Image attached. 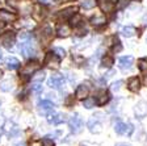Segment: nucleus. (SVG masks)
Returning <instances> with one entry per match:
<instances>
[{
	"mask_svg": "<svg viewBox=\"0 0 147 146\" xmlns=\"http://www.w3.org/2000/svg\"><path fill=\"white\" fill-rule=\"evenodd\" d=\"M114 65V59L112 55H104L102 57V61H101V67H105V69H112V66Z\"/></svg>",
	"mask_w": 147,
	"mask_h": 146,
	"instance_id": "5701e85b",
	"label": "nucleus"
},
{
	"mask_svg": "<svg viewBox=\"0 0 147 146\" xmlns=\"http://www.w3.org/2000/svg\"><path fill=\"white\" fill-rule=\"evenodd\" d=\"M87 126H88L89 132L93 134H98V133H101V130H102V124H101V121L97 120L96 117H93V116H92V119L88 120Z\"/></svg>",
	"mask_w": 147,
	"mask_h": 146,
	"instance_id": "423d86ee",
	"label": "nucleus"
},
{
	"mask_svg": "<svg viewBox=\"0 0 147 146\" xmlns=\"http://www.w3.org/2000/svg\"><path fill=\"white\" fill-rule=\"evenodd\" d=\"M76 11H78L76 7H68V8L63 9V11H61V12L58 13V17L63 18V20H66V18H71L75 13H76Z\"/></svg>",
	"mask_w": 147,
	"mask_h": 146,
	"instance_id": "ddd939ff",
	"label": "nucleus"
},
{
	"mask_svg": "<svg viewBox=\"0 0 147 146\" xmlns=\"http://www.w3.org/2000/svg\"><path fill=\"white\" fill-rule=\"evenodd\" d=\"M114 43H116V45L113 46V52H114V53L121 52V50H122V45H121V42H119V41L116 38V42H114Z\"/></svg>",
	"mask_w": 147,
	"mask_h": 146,
	"instance_id": "4c0bfd02",
	"label": "nucleus"
},
{
	"mask_svg": "<svg viewBox=\"0 0 147 146\" xmlns=\"http://www.w3.org/2000/svg\"><path fill=\"white\" fill-rule=\"evenodd\" d=\"M54 53L58 55L61 59L66 57V50H64V49H62V48H54Z\"/></svg>",
	"mask_w": 147,
	"mask_h": 146,
	"instance_id": "72a5a7b5",
	"label": "nucleus"
},
{
	"mask_svg": "<svg viewBox=\"0 0 147 146\" xmlns=\"http://www.w3.org/2000/svg\"><path fill=\"white\" fill-rule=\"evenodd\" d=\"M37 69H38V63L33 62V63H28L21 73H22V75H32V74H34L37 71Z\"/></svg>",
	"mask_w": 147,
	"mask_h": 146,
	"instance_id": "f3484780",
	"label": "nucleus"
},
{
	"mask_svg": "<svg viewBox=\"0 0 147 146\" xmlns=\"http://www.w3.org/2000/svg\"><path fill=\"white\" fill-rule=\"evenodd\" d=\"M93 117H96V119H97V120H100V121H102V120H104V115H102V113H101V112L95 113V115H93Z\"/></svg>",
	"mask_w": 147,
	"mask_h": 146,
	"instance_id": "ea45409f",
	"label": "nucleus"
},
{
	"mask_svg": "<svg viewBox=\"0 0 147 146\" xmlns=\"http://www.w3.org/2000/svg\"><path fill=\"white\" fill-rule=\"evenodd\" d=\"M1 76H3V71L0 70V78H1Z\"/></svg>",
	"mask_w": 147,
	"mask_h": 146,
	"instance_id": "de8ad7c7",
	"label": "nucleus"
},
{
	"mask_svg": "<svg viewBox=\"0 0 147 146\" xmlns=\"http://www.w3.org/2000/svg\"><path fill=\"white\" fill-rule=\"evenodd\" d=\"M3 124H4V117L3 116H0V126H1Z\"/></svg>",
	"mask_w": 147,
	"mask_h": 146,
	"instance_id": "c03bdc74",
	"label": "nucleus"
},
{
	"mask_svg": "<svg viewBox=\"0 0 147 146\" xmlns=\"http://www.w3.org/2000/svg\"><path fill=\"white\" fill-rule=\"evenodd\" d=\"M38 107L42 108L43 111H51V109H54L55 104L53 103L51 100H41L40 103H38Z\"/></svg>",
	"mask_w": 147,
	"mask_h": 146,
	"instance_id": "393cba45",
	"label": "nucleus"
},
{
	"mask_svg": "<svg viewBox=\"0 0 147 146\" xmlns=\"http://www.w3.org/2000/svg\"><path fill=\"white\" fill-rule=\"evenodd\" d=\"M91 24L95 25V26H102V25L107 24V18L102 15H95L91 17Z\"/></svg>",
	"mask_w": 147,
	"mask_h": 146,
	"instance_id": "dca6fc26",
	"label": "nucleus"
},
{
	"mask_svg": "<svg viewBox=\"0 0 147 146\" xmlns=\"http://www.w3.org/2000/svg\"><path fill=\"white\" fill-rule=\"evenodd\" d=\"M134 115L137 119L142 120L147 116V101L146 100H139L134 105Z\"/></svg>",
	"mask_w": 147,
	"mask_h": 146,
	"instance_id": "20e7f679",
	"label": "nucleus"
},
{
	"mask_svg": "<svg viewBox=\"0 0 147 146\" xmlns=\"http://www.w3.org/2000/svg\"><path fill=\"white\" fill-rule=\"evenodd\" d=\"M121 33H122L123 37L130 38V37H133L135 33H137V31H135V28L131 26V25H126V26H123L122 29H121Z\"/></svg>",
	"mask_w": 147,
	"mask_h": 146,
	"instance_id": "a211bd4d",
	"label": "nucleus"
},
{
	"mask_svg": "<svg viewBox=\"0 0 147 146\" xmlns=\"http://www.w3.org/2000/svg\"><path fill=\"white\" fill-rule=\"evenodd\" d=\"M138 69L141 71H147V58H141L138 61Z\"/></svg>",
	"mask_w": 147,
	"mask_h": 146,
	"instance_id": "7c9ffc66",
	"label": "nucleus"
},
{
	"mask_svg": "<svg viewBox=\"0 0 147 146\" xmlns=\"http://www.w3.org/2000/svg\"><path fill=\"white\" fill-rule=\"evenodd\" d=\"M80 146H86V145H83V143H82V145H80Z\"/></svg>",
	"mask_w": 147,
	"mask_h": 146,
	"instance_id": "8fccbe9b",
	"label": "nucleus"
},
{
	"mask_svg": "<svg viewBox=\"0 0 147 146\" xmlns=\"http://www.w3.org/2000/svg\"><path fill=\"white\" fill-rule=\"evenodd\" d=\"M18 38H20V41H22V42H25V41L30 40V33H26V32H22V33L18 34Z\"/></svg>",
	"mask_w": 147,
	"mask_h": 146,
	"instance_id": "c9c22d12",
	"label": "nucleus"
},
{
	"mask_svg": "<svg viewBox=\"0 0 147 146\" xmlns=\"http://www.w3.org/2000/svg\"><path fill=\"white\" fill-rule=\"evenodd\" d=\"M133 130H134V126L129 122V124H127V129H126V136H131Z\"/></svg>",
	"mask_w": 147,
	"mask_h": 146,
	"instance_id": "58836bf2",
	"label": "nucleus"
},
{
	"mask_svg": "<svg viewBox=\"0 0 147 146\" xmlns=\"http://www.w3.org/2000/svg\"><path fill=\"white\" fill-rule=\"evenodd\" d=\"M8 128H7V133H8L9 137H13V136H16V134H18V132H20V129H18L17 125H15L13 122H8V125H7Z\"/></svg>",
	"mask_w": 147,
	"mask_h": 146,
	"instance_id": "a878e982",
	"label": "nucleus"
},
{
	"mask_svg": "<svg viewBox=\"0 0 147 146\" xmlns=\"http://www.w3.org/2000/svg\"><path fill=\"white\" fill-rule=\"evenodd\" d=\"M47 86H49L50 88H54V90L62 88L64 86L63 75H61V74H54V75H51L49 78V80H47Z\"/></svg>",
	"mask_w": 147,
	"mask_h": 146,
	"instance_id": "7ed1b4c3",
	"label": "nucleus"
},
{
	"mask_svg": "<svg viewBox=\"0 0 147 146\" xmlns=\"http://www.w3.org/2000/svg\"><path fill=\"white\" fill-rule=\"evenodd\" d=\"M63 1H71V0H63Z\"/></svg>",
	"mask_w": 147,
	"mask_h": 146,
	"instance_id": "09e8293b",
	"label": "nucleus"
},
{
	"mask_svg": "<svg viewBox=\"0 0 147 146\" xmlns=\"http://www.w3.org/2000/svg\"><path fill=\"white\" fill-rule=\"evenodd\" d=\"M43 91L42 86H41V83H34L33 84V92H36V94H41V92Z\"/></svg>",
	"mask_w": 147,
	"mask_h": 146,
	"instance_id": "e433bc0d",
	"label": "nucleus"
},
{
	"mask_svg": "<svg viewBox=\"0 0 147 146\" xmlns=\"http://www.w3.org/2000/svg\"><path fill=\"white\" fill-rule=\"evenodd\" d=\"M46 78V73L43 70H37L36 73L33 74V76H32V80H33L34 83H42L43 80H45Z\"/></svg>",
	"mask_w": 147,
	"mask_h": 146,
	"instance_id": "6ab92c4d",
	"label": "nucleus"
},
{
	"mask_svg": "<svg viewBox=\"0 0 147 146\" xmlns=\"http://www.w3.org/2000/svg\"><path fill=\"white\" fill-rule=\"evenodd\" d=\"M127 88L131 92H138L141 90V80L138 79L137 76H133L127 80Z\"/></svg>",
	"mask_w": 147,
	"mask_h": 146,
	"instance_id": "f8f14e48",
	"label": "nucleus"
},
{
	"mask_svg": "<svg viewBox=\"0 0 147 146\" xmlns=\"http://www.w3.org/2000/svg\"><path fill=\"white\" fill-rule=\"evenodd\" d=\"M0 137H1V132H0Z\"/></svg>",
	"mask_w": 147,
	"mask_h": 146,
	"instance_id": "3c124183",
	"label": "nucleus"
},
{
	"mask_svg": "<svg viewBox=\"0 0 147 146\" xmlns=\"http://www.w3.org/2000/svg\"><path fill=\"white\" fill-rule=\"evenodd\" d=\"M143 82H144V84H146V86H147V75H146V76H144V79H143Z\"/></svg>",
	"mask_w": 147,
	"mask_h": 146,
	"instance_id": "a18cd8bd",
	"label": "nucleus"
},
{
	"mask_svg": "<svg viewBox=\"0 0 147 146\" xmlns=\"http://www.w3.org/2000/svg\"><path fill=\"white\" fill-rule=\"evenodd\" d=\"M5 66L8 70H17L20 67V61L15 57H8L5 59Z\"/></svg>",
	"mask_w": 147,
	"mask_h": 146,
	"instance_id": "4468645a",
	"label": "nucleus"
},
{
	"mask_svg": "<svg viewBox=\"0 0 147 146\" xmlns=\"http://www.w3.org/2000/svg\"><path fill=\"white\" fill-rule=\"evenodd\" d=\"M53 37H54V32H53L51 28H50V26H45V28H43L42 32H41V38H42L43 42H49Z\"/></svg>",
	"mask_w": 147,
	"mask_h": 146,
	"instance_id": "2eb2a0df",
	"label": "nucleus"
},
{
	"mask_svg": "<svg viewBox=\"0 0 147 146\" xmlns=\"http://www.w3.org/2000/svg\"><path fill=\"white\" fill-rule=\"evenodd\" d=\"M95 105H96V100L93 97H86V99L83 100V107L87 108V109H92Z\"/></svg>",
	"mask_w": 147,
	"mask_h": 146,
	"instance_id": "c85d7f7f",
	"label": "nucleus"
},
{
	"mask_svg": "<svg viewBox=\"0 0 147 146\" xmlns=\"http://www.w3.org/2000/svg\"><path fill=\"white\" fill-rule=\"evenodd\" d=\"M113 3L110 0H101L100 1V8L102 12H112L113 11Z\"/></svg>",
	"mask_w": 147,
	"mask_h": 146,
	"instance_id": "4be33fe9",
	"label": "nucleus"
},
{
	"mask_svg": "<svg viewBox=\"0 0 147 146\" xmlns=\"http://www.w3.org/2000/svg\"><path fill=\"white\" fill-rule=\"evenodd\" d=\"M129 4H130V0H118V1H117V9H118V11H122Z\"/></svg>",
	"mask_w": 147,
	"mask_h": 146,
	"instance_id": "2f4dec72",
	"label": "nucleus"
},
{
	"mask_svg": "<svg viewBox=\"0 0 147 146\" xmlns=\"http://www.w3.org/2000/svg\"><path fill=\"white\" fill-rule=\"evenodd\" d=\"M4 26H5V22H4V21H0V31H1Z\"/></svg>",
	"mask_w": 147,
	"mask_h": 146,
	"instance_id": "37998d69",
	"label": "nucleus"
},
{
	"mask_svg": "<svg viewBox=\"0 0 147 146\" xmlns=\"http://www.w3.org/2000/svg\"><path fill=\"white\" fill-rule=\"evenodd\" d=\"M3 59V53H1V50H0V61Z\"/></svg>",
	"mask_w": 147,
	"mask_h": 146,
	"instance_id": "49530a36",
	"label": "nucleus"
},
{
	"mask_svg": "<svg viewBox=\"0 0 147 146\" xmlns=\"http://www.w3.org/2000/svg\"><path fill=\"white\" fill-rule=\"evenodd\" d=\"M57 33H58V36L61 37V38H66V37L70 36L71 31L70 28H68V25H59L58 26V31H57Z\"/></svg>",
	"mask_w": 147,
	"mask_h": 146,
	"instance_id": "412c9836",
	"label": "nucleus"
},
{
	"mask_svg": "<svg viewBox=\"0 0 147 146\" xmlns=\"http://www.w3.org/2000/svg\"><path fill=\"white\" fill-rule=\"evenodd\" d=\"M97 4V1L96 0H83L82 1V7L84 9H92L93 7Z\"/></svg>",
	"mask_w": 147,
	"mask_h": 146,
	"instance_id": "c756f323",
	"label": "nucleus"
},
{
	"mask_svg": "<svg viewBox=\"0 0 147 146\" xmlns=\"http://www.w3.org/2000/svg\"><path fill=\"white\" fill-rule=\"evenodd\" d=\"M0 18H1L3 21H15L16 15L8 12V11H0Z\"/></svg>",
	"mask_w": 147,
	"mask_h": 146,
	"instance_id": "b1692460",
	"label": "nucleus"
},
{
	"mask_svg": "<svg viewBox=\"0 0 147 146\" xmlns=\"http://www.w3.org/2000/svg\"><path fill=\"white\" fill-rule=\"evenodd\" d=\"M134 63V58L131 55H126V57H121L118 59V67L122 71H129L133 67Z\"/></svg>",
	"mask_w": 147,
	"mask_h": 146,
	"instance_id": "0eeeda50",
	"label": "nucleus"
},
{
	"mask_svg": "<svg viewBox=\"0 0 147 146\" xmlns=\"http://www.w3.org/2000/svg\"><path fill=\"white\" fill-rule=\"evenodd\" d=\"M68 126H70V130L74 134H78V133H80V132L83 130L84 124H83V120H82V117L79 116V113H75V115L68 120Z\"/></svg>",
	"mask_w": 147,
	"mask_h": 146,
	"instance_id": "f257e3e1",
	"label": "nucleus"
},
{
	"mask_svg": "<svg viewBox=\"0 0 147 146\" xmlns=\"http://www.w3.org/2000/svg\"><path fill=\"white\" fill-rule=\"evenodd\" d=\"M88 94H89L88 86L79 84L76 87V91H75V97H76V99H82V100H84V99L88 96Z\"/></svg>",
	"mask_w": 147,
	"mask_h": 146,
	"instance_id": "1a4fd4ad",
	"label": "nucleus"
},
{
	"mask_svg": "<svg viewBox=\"0 0 147 146\" xmlns=\"http://www.w3.org/2000/svg\"><path fill=\"white\" fill-rule=\"evenodd\" d=\"M0 104H1V103H0Z\"/></svg>",
	"mask_w": 147,
	"mask_h": 146,
	"instance_id": "864d4df0",
	"label": "nucleus"
},
{
	"mask_svg": "<svg viewBox=\"0 0 147 146\" xmlns=\"http://www.w3.org/2000/svg\"><path fill=\"white\" fill-rule=\"evenodd\" d=\"M59 63H61V58L55 54L54 52H50L46 54L45 57V65L50 69H58Z\"/></svg>",
	"mask_w": 147,
	"mask_h": 146,
	"instance_id": "39448f33",
	"label": "nucleus"
},
{
	"mask_svg": "<svg viewBox=\"0 0 147 146\" xmlns=\"http://www.w3.org/2000/svg\"><path fill=\"white\" fill-rule=\"evenodd\" d=\"M41 145H42V146H55V143H54V141H53L51 138L43 137V138H42V142H41Z\"/></svg>",
	"mask_w": 147,
	"mask_h": 146,
	"instance_id": "473e14b6",
	"label": "nucleus"
},
{
	"mask_svg": "<svg viewBox=\"0 0 147 146\" xmlns=\"http://www.w3.org/2000/svg\"><path fill=\"white\" fill-rule=\"evenodd\" d=\"M146 143H147V138H146Z\"/></svg>",
	"mask_w": 147,
	"mask_h": 146,
	"instance_id": "603ef678",
	"label": "nucleus"
},
{
	"mask_svg": "<svg viewBox=\"0 0 147 146\" xmlns=\"http://www.w3.org/2000/svg\"><path fill=\"white\" fill-rule=\"evenodd\" d=\"M40 3H42V4H49L50 3V0H38Z\"/></svg>",
	"mask_w": 147,
	"mask_h": 146,
	"instance_id": "79ce46f5",
	"label": "nucleus"
},
{
	"mask_svg": "<svg viewBox=\"0 0 147 146\" xmlns=\"http://www.w3.org/2000/svg\"><path fill=\"white\" fill-rule=\"evenodd\" d=\"M70 21H71V25H72V26H76L78 28V26H80V25H82L83 17L79 15V13H75V15L70 18Z\"/></svg>",
	"mask_w": 147,
	"mask_h": 146,
	"instance_id": "cd10ccee",
	"label": "nucleus"
},
{
	"mask_svg": "<svg viewBox=\"0 0 147 146\" xmlns=\"http://www.w3.org/2000/svg\"><path fill=\"white\" fill-rule=\"evenodd\" d=\"M20 52L22 53V55H24L25 58H30L36 54V45H34V42H32L30 40H28L20 45Z\"/></svg>",
	"mask_w": 147,
	"mask_h": 146,
	"instance_id": "f03ea898",
	"label": "nucleus"
},
{
	"mask_svg": "<svg viewBox=\"0 0 147 146\" xmlns=\"http://www.w3.org/2000/svg\"><path fill=\"white\" fill-rule=\"evenodd\" d=\"M126 129H127V124H125L122 121H118L114 125V130H116L117 134H126Z\"/></svg>",
	"mask_w": 147,
	"mask_h": 146,
	"instance_id": "bb28decb",
	"label": "nucleus"
},
{
	"mask_svg": "<svg viewBox=\"0 0 147 146\" xmlns=\"http://www.w3.org/2000/svg\"><path fill=\"white\" fill-rule=\"evenodd\" d=\"M15 40H16V37L13 34V32H7V33H4L1 36V42H3V45L7 49H11L15 45Z\"/></svg>",
	"mask_w": 147,
	"mask_h": 146,
	"instance_id": "6e6552de",
	"label": "nucleus"
},
{
	"mask_svg": "<svg viewBox=\"0 0 147 146\" xmlns=\"http://www.w3.org/2000/svg\"><path fill=\"white\" fill-rule=\"evenodd\" d=\"M13 82L11 79H5L3 80V82L0 83V91H3V92H9V91H12L13 90Z\"/></svg>",
	"mask_w": 147,
	"mask_h": 146,
	"instance_id": "aec40b11",
	"label": "nucleus"
},
{
	"mask_svg": "<svg viewBox=\"0 0 147 146\" xmlns=\"http://www.w3.org/2000/svg\"><path fill=\"white\" fill-rule=\"evenodd\" d=\"M116 146H131V145L126 142H118V143H116Z\"/></svg>",
	"mask_w": 147,
	"mask_h": 146,
	"instance_id": "a19ab883",
	"label": "nucleus"
},
{
	"mask_svg": "<svg viewBox=\"0 0 147 146\" xmlns=\"http://www.w3.org/2000/svg\"><path fill=\"white\" fill-rule=\"evenodd\" d=\"M122 84H123V80H117V82H114L113 84H112V91H114V92L119 91V88H121Z\"/></svg>",
	"mask_w": 147,
	"mask_h": 146,
	"instance_id": "f704fd0d",
	"label": "nucleus"
},
{
	"mask_svg": "<svg viewBox=\"0 0 147 146\" xmlns=\"http://www.w3.org/2000/svg\"><path fill=\"white\" fill-rule=\"evenodd\" d=\"M47 120L54 125H59L66 121V115H63V113H53V115L47 116Z\"/></svg>",
	"mask_w": 147,
	"mask_h": 146,
	"instance_id": "9b49d317",
	"label": "nucleus"
},
{
	"mask_svg": "<svg viewBox=\"0 0 147 146\" xmlns=\"http://www.w3.org/2000/svg\"><path fill=\"white\" fill-rule=\"evenodd\" d=\"M96 104L97 105H104V104H107L108 101L110 100V95L108 91H105V90H102V91H100L97 94V96H96Z\"/></svg>",
	"mask_w": 147,
	"mask_h": 146,
	"instance_id": "9d476101",
	"label": "nucleus"
}]
</instances>
